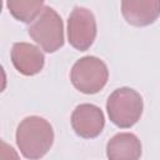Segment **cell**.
<instances>
[{"label": "cell", "mask_w": 160, "mask_h": 160, "mask_svg": "<svg viewBox=\"0 0 160 160\" xmlns=\"http://www.w3.org/2000/svg\"><path fill=\"white\" fill-rule=\"evenodd\" d=\"M52 125L38 115L26 116L16 128V145L24 158L29 160H40L54 144Z\"/></svg>", "instance_id": "cell-1"}, {"label": "cell", "mask_w": 160, "mask_h": 160, "mask_svg": "<svg viewBox=\"0 0 160 160\" xmlns=\"http://www.w3.org/2000/svg\"><path fill=\"white\" fill-rule=\"evenodd\" d=\"M142 110L144 101L141 95L128 86L115 89L106 101L109 119L120 129H129L134 126L140 120Z\"/></svg>", "instance_id": "cell-2"}, {"label": "cell", "mask_w": 160, "mask_h": 160, "mask_svg": "<svg viewBox=\"0 0 160 160\" xmlns=\"http://www.w3.org/2000/svg\"><path fill=\"white\" fill-rule=\"evenodd\" d=\"M72 86L82 94H96L109 80V69L98 56L86 55L75 61L70 70Z\"/></svg>", "instance_id": "cell-3"}, {"label": "cell", "mask_w": 160, "mask_h": 160, "mask_svg": "<svg viewBox=\"0 0 160 160\" xmlns=\"http://www.w3.org/2000/svg\"><path fill=\"white\" fill-rule=\"evenodd\" d=\"M29 36L45 52H55L64 45V22L50 6H45L36 20L28 28Z\"/></svg>", "instance_id": "cell-4"}, {"label": "cell", "mask_w": 160, "mask_h": 160, "mask_svg": "<svg viewBox=\"0 0 160 160\" xmlns=\"http://www.w3.org/2000/svg\"><path fill=\"white\" fill-rule=\"evenodd\" d=\"M96 34L98 26L92 11L84 6H75L68 18L69 44L79 51H86L94 44Z\"/></svg>", "instance_id": "cell-5"}, {"label": "cell", "mask_w": 160, "mask_h": 160, "mask_svg": "<svg viewBox=\"0 0 160 160\" xmlns=\"http://www.w3.org/2000/svg\"><path fill=\"white\" fill-rule=\"evenodd\" d=\"M70 121L75 134L82 139H94L99 136L105 126L102 110L98 105L89 102L78 105L71 114Z\"/></svg>", "instance_id": "cell-6"}, {"label": "cell", "mask_w": 160, "mask_h": 160, "mask_svg": "<svg viewBox=\"0 0 160 160\" xmlns=\"http://www.w3.org/2000/svg\"><path fill=\"white\" fill-rule=\"evenodd\" d=\"M10 59L14 68L25 76L39 74L45 65V56L40 48L22 41L12 45Z\"/></svg>", "instance_id": "cell-7"}, {"label": "cell", "mask_w": 160, "mask_h": 160, "mask_svg": "<svg viewBox=\"0 0 160 160\" xmlns=\"http://www.w3.org/2000/svg\"><path fill=\"white\" fill-rule=\"evenodd\" d=\"M121 14L132 26H149L160 16V0H124Z\"/></svg>", "instance_id": "cell-8"}, {"label": "cell", "mask_w": 160, "mask_h": 160, "mask_svg": "<svg viewBox=\"0 0 160 160\" xmlns=\"http://www.w3.org/2000/svg\"><path fill=\"white\" fill-rule=\"evenodd\" d=\"M141 154V141L132 132H118L106 144L109 160H140Z\"/></svg>", "instance_id": "cell-9"}, {"label": "cell", "mask_w": 160, "mask_h": 160, "mask_svg": "<svg viewBox=\"0 0 160 160\" xmlns=\"http://www.w3.org/2000/svg\"><path fill=\"white\" fill-rule=\"evenodd\" d=\"M6 6L16 20L32 24L46 5L42 0H8Z\"/></svg>", "instance_id": "cell-10"}, {"label": "cell", "mask_w": 160, "mask_h": 160, "mask_svg": "<svg viewBox=\"0 0 160 160\" xmlns=\"http://www.w3.org/2000/svg\"><path fill=\"white\" fill-rule=\"evenodd\" d=\"M0 150H1V160H20L18 151L4 140L0 141Z\"/></svg>", "instance_id": "cell-11"}]
</instances>
